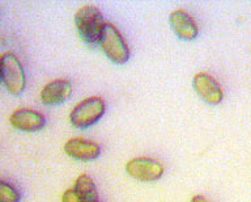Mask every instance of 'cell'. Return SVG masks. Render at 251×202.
Instances as JSON below:
<instances>
[{
    "instance_id": "cell-1",
    "label": "cell",
    "mask_w": 251,
    "mask_h": 202,
    "mask_svg": "<svg viewBox=\"0 0 251 202\" xmlns=\"http://www.w3.org/2000/svg\"><path fill=\"white\" fill-rule=\"evenodd\" d=\"M75 24L78 34L85 42L90 45H97L101 42L106 23L100 9L93 5L81 7L75 15Z\"/></svg>"
},
{
    "instance_id": "cell-2",
    "label": "cell",
    "mask_w": 251,
    "mask_h": 202,
    "mask_svg": "<svg viewBox=\"0 0 251 202\" xmlns=\"http://www.w3.org/2000/svg\"><path fill=\"white\" fill-rule=\"evenodd\" d=\"M0 70H1V82L12 95H21L25 89L26 76L24 67L19 58L12 54L5 53L0 58Z\"/></svg>"
},
{
    "instance_id": "cell-3",
    "label": "cell",
    "mask_w": 251,
    "mask_h": 202,
    "mask_svg": "<svg viewBox=\"0 0 251 202\" xmlns=\"http://www.w3.org/2000/svg\"><path fill=\"white\" fill-rule=\"evenodd\" d=\"M106 105L101 97L93 96L82 100L71 112L70 121L77 129H85L98 122L105 115Z\"/></svg>"
},
{
    "instance_id": "cell-4",
    "label": "cell",
    "mask_w": 251,
    "mask_h": 202,
    "mask_svg": "<svg viewBox=\"0 0 251 202\" xmlns=\"http://www.w3.org/2000/svg\"><path fill=\"white\" fill-rule=\"evenodd\" d=\"M102 50L111 62L117 64H125L129 59V49L121 32L111 23H106L105 30L101 38Z\"/></svg>"
},
{
    "instance_id": "cell-5",
    "label": "cell",
    "mask_w": 251,
    "mask_h": 202,
    "mask_svg": "<svg viewBox=\"0 0 251 202\" xmlns=\"http://www.w3.org/2000/svg\"><path fill=\"white\" fill-rule=\"evenodd\" d=\"M126 171L131 177L139 181H157L164 174V166L152 158L140 156V158L131 159L126 164Z\"/></svg>"
},
{
    "instance_id": "cell-6",
    "label": "cell",
    "mask_w": 251,
    "mask_h": 202,
    "mask_svg": "<svg viewBox=\"0 0 251 202\" xmlns=\"http://www.w3.org/2000/svg\"><path fill=\"white\" fill-rule=\"evenodd\" d=\"M196 93L207 104L219 105L224 99L223 88L220 87L217 80L213 76L208 75L207 72H199L194 76L192 80Z\"/></svg>"
},
{
    "instance_id": "cell-7",
    "label": "cell",
    "mask_w": 251,
    "mask_h": 202,
    "mask_svg": "<svg viewBox=\"0 0 251 202\" xmlns=\"http://www.w3.org/2000/svg\"><path fill=\"white\" fill-rule=\"evenodd\" d=\"M173 32L183 41H192L199 36V28L195 19L184 9H176L169 16Z\"/></svg>"
},
{
    "instance_id": "cell-8",
    "label": "cell",
    "mask_w": 251,
    "mask_h": 202,
    "mask_svg": "<svg viewBox=\"0 0 251 202\" xmlns=\"http://www.w3.org/2000/svg\"><path fill=\"white\" fill-rule=\"evenodd\" d=\"M9 121L15 129L27 131V133L39 131L46 125V118L41 112L34 111V109H27V108H21V109L13 112Z\"/></svg>"
},
{
    "instance_id": "cell-9",
    "label": "cell",
    "mask_w": 251,
    "mask_h": 202,
    "mask_svg": "<svg viewBox=\"0 0 251 202\" xmlns=\"http://www.w3.org/2000/svg\"><path fill=\"white\" fill-rule=\"evenodd\" d=\"M64 152L70 158L77 159L81 162H89L97 159L101 154V147L97 143L84 138H71L64 144Z\"/></svg>"
},
{
    "instance_id": "cell-10",
    "label": "cell",
    "mask_w": 251,
    "mask_h": 202,
    "mask_svg": "<svg viewBox=\"0 0 251 202\" xmlns=\"http://www.w3.org/2000/svg\"><path fill=\"white\" fill-rule=\"evenodd\" d=\"M72 84L70 80L56 79L47 83L42 88L41 100L45 105H58L64 103L72 95Z\"/></svg>"
},
{
    "instance_id": "cell-11",
    "label": "cell",
    "mask_w": 251,
    "mask_h": 202,
    "mask_svg": "<svg viewBox=\"0 0 251 202\" xmlns=\"http://www.w3.org/2000/svg\"><path fill=\"white\" fill-rule=\"evenodd\" d=\"M75 193L81 202H98V192L96 184L88 174H80L75 182Z\"/></svg>"
},
{
    "instance_id": "cell-12",
    "label": "cell",
    "mask_w": 251,
    "mask_h": 202,
    "mask_svg": "<svg viewBox=\"0 0 251 202\" xmlns=\"http://www.w3.org/2000/svg\"><path fill=\"white\" fill-rule=\"evenodd\" d=\"M21 196L19 190L13 188L11 184L0 180V202H20Z\"/></svg>"
},
{
    "instance_id": "cell-13",
    "label": "cell",
    "mask_w": 251,
    "mask_h": 202,
    "mask_svg": "<svg viewBox=\"0 0 251 202\" xmlns=\"http://www.w3.org/2000/svg\"><path fill=\"white\" fill-rule=\"evenodd\" d=\"M62 202H81V201H80V198L77 197V194L75 193L74 188H71V189H67L66 192L63 193Z\"/></svg>"
},
{
    "instance_id": "cell-14",
    "label": "cell",
    "mask_w": 251,
    "mask_h": 202,
    "mask_svg": "<svg viewBox=\"0 0 251 202\" xmlns=\"http://www.w3.org/2000/svg\"><path fill=\"white\" fill-rule=\"evenodd\" d=\"M191 202H208L207 198L204 197V196H194L191 198Z\"/></svg>"
},
{
    "instance_id": "cell-15",
    "label": "cell",
    "mask_w": 251,
    "mask_h": 202,
    "mask_svg": "<svg viewBox=\"0 0 251 202\" xmlns=\"http://www.w3.org/2000/svg\"><path fill=\"white\" fill-rule=\"evenodd\" d=\"M0 82H1V70H0Z\"/></svg>"
}]
</instances>
